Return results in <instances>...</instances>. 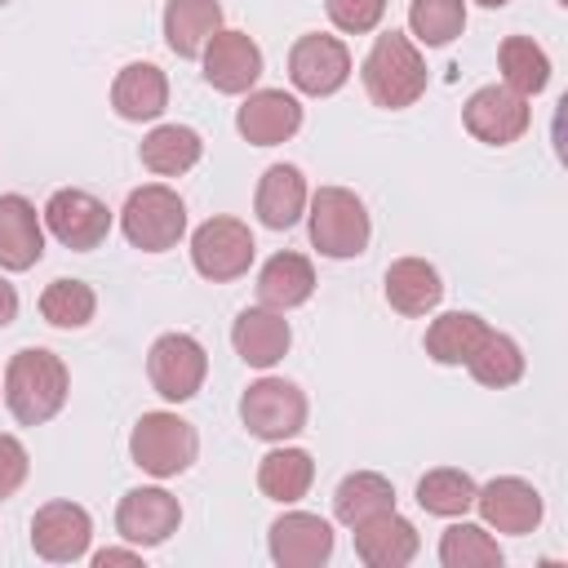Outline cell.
Listing matches in <instances>:
<instances>
[{
    "label": "cell",
    "instance_id": "1",
    "mask_svg": "<svg viewBox=\"0 0 568 568\" xmlns=\"http://www.w3.org/2000/svg\"><path fill=\"white\" fill-rule=\"evenodd\" d=\"M67 390H71V373L62 355L44 346H22L4 364V404L22 426H44L67 404Z\"/></svg>",
    "mask_w": 568,
    "mask_h": 568
},
{
    "label": "cell",
    "instance_id": "2",
    "mask_svg": "<svg viewBox=\"0 0 568 568\" xmlns=\"http://www.w3.org/2000/svg\"><path fill=\"white\" fill-rule=\"evenodd\" d=\"M359 75H364L368 98L386 111H404L426 93V62H422L417 44L399 31H386L373 40Z\"/></svg>",
    "mask_w": 568,
    "mask_h": 568
},
{
    "label": "cell",
    "instance_id": "3",
    "mask_svg": "<svg viewBox=\"0 0 568 568\" xmlns=\"http://www.w3.org/2000/svg\"><path fill=\"white\" fill-rule=\"evenodd\" d=\"M368 209L346 186H320L311 195V244L324 257H359L368 248Z\"/></svg>",
    "mask_w": 568,
    "mask_h": 568
},
{
    "label": "cell",
    "instance_id": "4",
    "mask_svg": "<svg viewBox=\"0 0 568 568\" xmlns=\"http://www.w3.org/2000/svg\"><path fill=\"white\" fill-rule=\"evenodd\" d=\"M120 226H124V240L142 253H164L182 240L186 231V204L178 191H169L164 182H151V186H138L129 191L124 209H120Z\"/></svg>",
    "mask_w": 568,
    "mask_h": 568
},
{
    "label": "cell",
    "instance_id": "5",
    "mask_svg": "<svg viewBox=\"0 0 568 568\" xmlns=\"http://www.w3.org/2000/svg\"><path fill=\"white\" fill-rule=\"evenodd\" d=\"M129 453H133V466H142L146 475L173 479L191 470L200 439H195V426L182 422L178 413H142L129 435Z\"/></svg>",
    "mask_w": 568,
    "mask_h": 568
},
{
    "label": "cell",
    "instance_id": "6",
    "mask_svg": "<svg viewBox=\"0 0 568 568\" xmlns=\"http://www.w3.org/2000/svg\"><path fill=\"white\" fill-rule=\"evenodd\" d=\"M204 373H209V355H204V346L191 333H164V337L151 342L146 377H151L160 399L186 404L191 395H200Z\"/></svg>",
    "mask_w": 568,
    "mask_h": 568
},
{
    "label": "cell",
    "instance_id": "7",
    "mask_svg": "<svg viewBox=\"0 0 568 568\" xmlns=\"http://www.w3.org/2000/svg\"><path fill=\"white\" fill-rule=\"evenodd\" d=\"M240 417H244L248 435L284 444V439H293L306 426V395L293 382H284V377H262V382H253L244 390Z\"/></svg>",
    "mask_w": 568,
    "mask_h": 568
},
{
    "label": "cell",
    "instance_id": "8",
    "mask_svg": "<svg viewBox=\"0 0 568 568\" xmlns=\"http://www.w3.org/2000/svg\"><path fill=\"white\" fill-rule=\"evenodd\" d=\"M253 253H257V244H253V235L240 217H209L191 235V262L213 284L240 280L253 266Z\"/></svg>",
    "mask_w": 568,
    "mask_h": 568
},
{
    "label": "cell",
    "instance_id": "9",
    "mask_svg": "<svg viewBox=\"0 0 568 568\" xmlns=\"http://www.w3.org/2000/svg\"><path fill=\"white\" fill-rule=\"evenodd\" d=\"M532 111H528V98H519L515 89L506 84H484L466 98L462 106V124L470 138L488 142V146H510L515 138H524Z\"/></svg>",
    "mask_w": 568,
    "mask_h": 568
},
{
    "label": "cell",
    "instance_id": "10",
    "mask_svg": "<svg viewBox=\"0 0 568 568\" xmlns=\"http://www.w3.org/2000/svg\"><path fill=\"white\" fill-rule=\"evenodd\" d=\"M44 226L53 231L58 244H67V248H75V253H89V248H98V244L106 240V231H111V209H106L98 195L80 191V186H62V191H53L49 204H44Z\"/></svg>",
    "mask_w": 568,
    "mask_h": 568
},
{
    "label": "cell",
    "instance_id": "11",
    "mask_svg": "<svg viewBox=\"0 0 568 568\" xmlns=\"http://www.w3.org/2000/svg\"><path fill=\"white\" fill-rule=\"evenodd\" d=\"M288 80L293 89L311 93V98H328L337 93L346 80H351V53L337 36H302L293 49H288Z\"/></svg>",
    "mask_w": 568,
    "mask_h": 568
},
{
    "label": "cell",
    "instance_id": "12",
    "mask_svg": "<svg viewBox=\"0 0 568 568\" xmlns=\"http://www.w3.org/2000/svg\"><path fill=\"white\" fill-rule=\"evenodd\" d=\"M178 524H182V506L164 488H129L115 506V532L142 550L169 541L178 532Z\"/></svg>",
    "mask_w": 568,
    "mask_h": 568
},
{
    "label": "cell",
    "instance_id": "13",
    "mask_svg": "<svg viewBox=\"0 0 568 568\" xmlns=\"http://www.w3.org/2000/svg\"><path fill=\"white\" fill-rule=\"evenodd\" d=\"M89 537H93V519L75 501H44L31 515V546L49 564H75L89 550Z\"/></svg>",
    "mask_w": 568,
    "mask_h": 568
},
{
    "label": "cell",
    "instance_id": "14",
    "mask_svg": "<svg viewBox=\"0 0 568 568\" xmlns=\"http://www.w3.org/2000/svg\"><path fill=\"white\" fill-rule=\"evenodd\" d=\"M475 506L484 515L488 528L497 532H510V537H524L541 524V493L519 479V475H501V479H488L484 488H475Z\"/></svg>",
    "mask_w": 568,
    "mask_h": 568
},
{
    "label": "cell",
    "instance_id": "15",
    "mask_svg": "<svg viewBox=\"0 0 568 568\" xmlns=\"http://www.w3.org/2000/svg\"><path fill=\"white\" fill-rule=\"evenodd\" d=\"M266 546L280 568H320L333 555V524L311 510H288L271 524Z\"/></svg>",
    "mask_w": 568,
    "mask_h": 568
},
{
    "label": "cell",
    "instance_id": "16",
    "mask_svg": "<svg viewBox=\"0 0 568 568\" xmlns=\"http://www.w3.org/2000/svg\"><path fill=\"white\" fill-rule=\"evenodd\" d=\"M200 58H204V80L217 93H248L262 75V49L244 31H217Z\"/></svg>",
    "mask_w": 568,
    "mask_h": 568
},
{
    "label": "cell",
    "instance_id": "17",
    "mask_svg": "<svg viewBox=\"0 0 568 568\" xmlns=\"http://www.w3.org/2000/svg\"><path fill=\"white\" fill-rule=\"evenodd\" d=\"M235 129L253 142V146H275L288 142L302 129V102L284 89H253L244 98V106L235 111Z\"/></svg>",
    "mask_w": 568,
    "mask_h": 568
},
{
    "label": "cell",
    "instance_id": "18",
    "mask_svg": "<svg viewBox=\"0 0 568 568\" xmlns=\"http://www.w3.org/2000/svg\"><path fill=\"white\" fill-rule=\"evenodd\" d=\"M231 342H235V355L253 368H271L284 359L288 342H293V328L284 320V311H271V306H248L235 315L231 324Z\"/></svg>",
    "mask_w": 568,
    "mask_h": 568
},
{
    "label": "cell",
    "instance_id": "19",
    "mask_svg": "<svg viewBox=\"0 0 568 568\" xmlns=\"http://www.w3.org/2000/svg\"><path fill=\"white\" fill-rule=\"evenodd\" d=\"M417 528L395 515V510H382L364 524H355V555L368 564V568H404L417 559Z\"/></svg>",
    "mask_w": 568,
    "mask_h": 568
},
{
    "label": "cell",
    "instance_id": "20",
    "mask_svg": "<svg viewBox=\"0 0 568 568\" xmlns=\"http://www.w3.org/2000/svg\"><path fill=\"white\" fill-rule=\"evenodd\" d=\"M44 257V226L27 195H0V266L31 271Z\"/></svg>",
    "mask_w": 568,
    "mask_h": 568
},
{
    "label": "cell",
    "instance_id": "21",
    "mask_svg": "<svg viewBox=\"0 0 568 568\" xmlns=\"http://www.w3.org/2000/svg\"><path fill=\"white\" fill-rule=\"evenodd\" d=\"M111 106L120 120H155L169 106V80L155 62H129L120 67L111 84Z\"/></svg>",
    "mask_w": 568,
    "mask_h": 568
},
{
    "label": "cell",
    "instance_id": "22",
    "mask_svg": "<svg viewBox=\"0 0 568 568\" xmlns=\"http://www.w3.org/2000/svg\"><path fill=\"white\" fill-rule=\"evenodd\" d=\"M217 31H222L217 0H169L164 4V44L178 58H200Z\"/></svg>",
    "mask_w": 568,
    "mask_h": 568
},
{
    "label": "cell",
    "instance_id": "23",
    "mask_svg": "<svg viewBox=\"0 0 568 568\" xmlns=\"http://www.w3.org/2000/svg\"><path fill=\"white\" fill-rule=\"evenodd\" d=\"M253 209L262 217V226L271 231H288L302 209H306V178L297 164H271L257 182V195H253Z\"/></svg>",
    "mask_w": 568,
    "mask_h": 568
},
{
    "label": "cell",
    "instance_id": "24",
    "mask_svg": "<svg viewBox=\"0 0 568 568\" xmlns=\"http://www.w3.org/2000/svg\"><path fill=\"white\" fill-rule=\"evenodd\" d=\"M315 293V266L302 253H275L257 271V302L271 311H293Z\"/></svg>",
    "mask_w": 568,
    "mask_h": 568
},
{
    "label": "cell",
    "instance_id": "25",
    "mask_svg": "<svg viewBox=\"0 0 568 568\" xmlns=\"http://www.w3.org/2000/svg\"><path fill=\"white\" fill-rule=\"evenodd\" d=\"M444 297V284H439V271L422 257H399L386 266V302L399 311V315H426L435 311Z\"/></svg>",
    "mask_w": 568,
    "mask_h": 568
},
{
    "label": "cell",
    "instance_id": "26",
    "mask_svg": "<svg viewBox=\"0 0 568 568\" xmlns=\"http://www.w3.org/2000/svg\"><path fill=\"white\" fill-rule=\"evenodd\" d=\"M138 155H142V164H146L155 178H178V173H186V169L200 164L204 142H200V133L186 129V124H160V129H151V133L142 138Z\"/></svg>",
    "mask_w": 568,
    "mask_h": 568
},
{
    "label": "cell",
    "instance_id": "27",
    "mask_svg": "<svg viewBox=\"0 0 568 568\" xmlns=\"http://www.w3.org/2000/svg\"><path fill=\"white\" fill-rule=\"evenodd\" d=\"M311 479H315V462L306 448H271L257 462V488L280 506L302 501L311 493Z\"/></svg>",
    "mask_w": 568,
    "mask_h": 568
},
{
    "label": "cell",
    "instance_id": "28",
    "mask_svg": "<svg viewBox=\"0 0 568 568\" xmlns=\"http://www.w3.org/2000/svg\"><path fill=\"white\" fill-rule=\"evenodd\" d=\"M382 510H395V488H390V479L377 475V470H355V475H346V479L337 484V493H333V515H337L346 528H355V524H364V519H373V515H382Z\"/></svg>",
    "mask_w": 568,
    "mask_h": 568
},
{
    "label": "cell",
    "instance_id": "29",
    "mask_svg": "<svg viewBox=\"0 0 568 568\" xmlns=\"http://www.w3.org/2000/svg\"><path fill=\"white\" fill-rule=\"evenodd\" d=\"M497 67L506 89H515L519 98H532L550 84V58L532 36H506L497 49Z\"/></svg>",
    "mask_w": 568,
    "mask_h": 568
},
{
    "label": "cell",
    "instance_id": "30",
    "mask_svg": "<svg viewBox=\"0 0 568 568\" xmlns=\"http://www.w3.org/2000/svg\"><path fill=\"white\" fill-rule=\"evenodd\" d=\"M488 324L475 311H448L426 328V355L435 364H466L470 351L484 342Z\"/></svg>",
    "mask_w": 568,
    "mask_h": 568
},
{
    "label": "cell",
    "instance_id": "31",
    "mask_svg": "<svg viewBox=\"0 0 568 568\" xmlns=\"http://www.w3.org/2000/svg\"><path fill=\"white\" fill-rule=\"evenodd\" d=\"M466 368H470V377L479 382V386H493V390H501V386H515L519 377H524V351H519V342L515 337H506V333H484V342L470 351V359H466Z\"/></svg>",
    "mask_w": 568,
    "mask_h": 568
},
{
    "label": "cell",
    "instance_id": "32",
    "mask_svg": "<svg viewBox=\"0 0 568 568\" xmlns=\"http://www.w3.org/2000/svg\"><path fill=\"white\" fill-rule=\"evenodd\" d=\"M417 506L426 515H444V519L466 515L475 506V479L457 466H435L417 479Z\"/></svg>",
    "mask_w": 568,
    "mask_h": 568
},
{
    "label": "cell",
    "instance_id": "33",
    "mask_svg": "<svg viewBox=\"0 0 568 568\" xmlns=\"http://www.w3.org/2000/svg\"><path fill=\"white\" fill-rule=\"evenodd\" d=\"M439 564L444 568H497L501 546L479 524H453L439 537Z\"/></svg>",
    "mask_w": 568,
    "mask_h": 568
},
{
    "label": "cell",
    "instance_id": "34",
    "mask_svg": "<svg viewBox=\"0 0 568 568\" xmlns=\"http://www.w3.org/2000/svg\"><path fill=\"white\" fill-rule=\"evenodd\" d=\"M408 27L426 49H444L466 27V0H413Z\"/></svg>",
    "mask_w": 568,
    "mask_h": 568
},
{
    "label": "cell",
    "instance_id": "35",
    "mask_svg": "<svg viewBox=\"0 0 568 568\" xmlns=\"http://www.w3.org/2000/svg\"><path fill=\"white\" fill-rule=\"evenodd\" d=\"M98 311V297L84 280H53L44 293H40V315L53 324V328H84Z\"/></svg>",
    "mask_w": 568,
    "mask_h": 568
},
{
    "label": "cell",
    "instance_id": "36",
    "mask_svg": "<svg viewBox=\"0 0 568 568\" xmlns=\"http://www.w3.org/2000/svg\"><path fill=\"white\" fill-rule=\"evenodd\" d=\"M324 9H328V18H333L337 31L364 36V31H373L382 22L386 0H324Z\"/></svg>",
    "mask_w": 568,
    "mask_h": 568
},
{
    "label": "cell",
    "instance_id": "37",
    "mask_svg": "<svg viewBox=\"0 0 568 568\" xmlns=\"http://www.w3.org/2000/svg\"><path fill=\"white\" fill-rule=\"evenodd\" d=\"M27 470H31V457H27L22 439L0 430V501L13 497V493L27 484Z\"/></svg>",
    "mask_w": 568,
    "mask_h": 568
},
{
    "label": "cell",
    "instance_id": "38",
    "mask_svg": "<svg viewBox=\"0 0 568 568\" xmlns=\"http://www.w3.org/2000/svg\"><path fill=\"white\" fill-rule=\"evenodd\" d=\"M115 564H142L138 550H98L93 555V568H115Z\"/></svg>",
    "mask_w": 568,
    "mask_h": 568
},
{
    "label": "cell",
    "instance_id": "39",
    "mask_svg": "<svg viewBox=\"0 0 568 568\" xmlns=\"http://www.w3.org/2000/svg\"><path fill=\"white\" fill-rule=\"evenodd\" d=\"M13 315H18V293H13L9 280H0V328L13 324Z\"/></svg>",
    "mask_w": 568,
    "mask_h": 568
},
{
    "label": "cell",
    "instance_id": "40",
    "mask_svg": "<svg viewBox=\"0 0 568 568\" xmlns=\"http://www.w3.org/2000/svg\"><path fill=\"white\" fill-rule=\"evenodd\" d=\"M484 9H501V4H510V0H479Z\"/></svg>",
    "mask_w": 568,
    "mask_h": 568
},
{
    "label": "cell",
    "instance_id": "41",
    "mask_svg": "<svg viewBox=\"0 0 568 568\" xmlns=\"http://www.w3.org/2000/svg\"><path fill=\"white\" fill-rule=\"evenodd\" d=\"M0 390H4V386H0Z\"/></svg>",
    "mask_w": 568,
    "mask_h": 568
}]
</instances>
